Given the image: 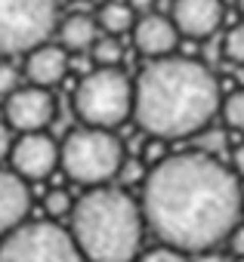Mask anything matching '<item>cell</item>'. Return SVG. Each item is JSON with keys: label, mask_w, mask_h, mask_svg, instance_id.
<instances>
[{"label": "cell", "mask_w": 244, "mask_h": 262, "mask_svg": "<svg viewBox=\"0 0 244 262\" xmlns=\"http://www.w3.org/2000/svg\"><path fill=\"white\" fill-rule=\"evenodd\" d=\"M139 204L155 237L186 253L213 250L244 219L238 173L201 148L152 164Z\"/></svg>", "instance_id": "1"}, {"label": "cell", "mask_w": 244, "mask_h": 262, "mask_svg": "<svg viewBox=\"0 0 244 262\" xmlns=\"http://www.w3.org/2000/svg\"><path fill=\"white\" fill-rule=\"evenodd\" d=\"M133 86L136 126L161 139H182L201 133L222 105L213 71L198 59L186 56L149 59Z\"/></svg>", "instance_id": "2"}, {"label": "cell", "mask_w": 244, "mask_h": 262, "mask_svg": "<svg viewBox=\"0 0 244 262\" xmlns=\"http://www.w3.org/2000/svg\"><path fill=\"white\" fill-rule=\"evenodd\" d=\"M149 222L124 188L93 185L71 210V234L87 262H136Z\"/></svg>", "instance_id": "3"}, {"label": "cell", "mask_w": 244, "mask_h": 262, "mask_svg": "<svg viewBox=\"0 0 244 262\" xmlns=\"http://www.w3.org/2000/svg\"><path fill=\"white\" fill-rule=\"evenodd\" d=\"M62 170L80 185H105L124 170V145L105 126H77L62 142Z\"/></svg>", "instance_id": "4"}, {"label": "cell", "mask_w": 244, "mask_h": 262, "mask_svg": "<svg viewBox=\"0 0 244 262\" xmlns=\"http://www.w3.org/2000/svg\"><path fill=\"white\" fill-rule=\"evenodd\" d=\"M133 80L120 71V65H96L74 90V114L90 126L114 129L133 117Z\"/></svg>", "instance_id": "5"}, {"label": "cell", "mask_w": 244, "mask_h": 262, "mask_svg": "<svg viewBox=\"0 0 244 262\" xmlns=\"http://www.w3.org/2000/svg\"><path fill=\"white\" fill-rule=\"evenodd\" d=\"M0 262H87V256L80 253L71 228L40 219L4 234Z\"/></svg>", "instance_id": "6"}, {"label": "cell", "mask_w": 244, "mask_h": 262, "mask_svg": "<svg viewBox=\"0 0 244 262\" xmlns=\"http://www.w3.org/2000/svg\"><path fill=\"white\" fill-rule=\"evenodd\" d=\"M56 0H0V56H25L47 43L56 25Z\"/></svg>", "instance_id": "7"}, {"label": "cell", "mask_w": 244, "mask_h": 262, "mask_svg": "<svg viewBox=\"0 0 244 262\" xmlns=\"http://www.w3.org/2000/svg\"><path fill=\"white\" fill-rule=\"evenodd\" d=\"M4 114L7 123L19 133H37V129H47L56 117V99L50 93V86H19L16 93L7 96L4 102Z\"/></svg>", "instance_id": "8"}, {"label": "cell", "mask_w": 244, "mask_h": 262, "mask_svg": "<svg viewBox=\"0 0 244 262\" xmlns=\"http://www.w3.org/2000/svg\"><path fill=\"white\" fill-rule=\"evenodd\" d=\"M10 161H13V170L19 176H25L28 182H40L56 167H62V145H56L44 129H37V133H22L13 142Z\"/></svg>", "instance_id": "9"}, {"label": "cell", "mask_w": 244, "mask_h": 262, "mask_svg": "<svg viewBox=\"0 0 244 262\" xmlns=\"http://www.w3.org/2000/svg\"><path fill=\"white\" fill-rule=\"evenodd\" d=\"M222 0H173L170 19L176 22L179 34L189 40H204L219 31L222 25Z\"/></svg>", "instance_id": "10"}, {"label": "cell", "mask_w": 244, "mask_h": 262, "mask_svg": "<svg viewBox=\"0 0 244 262\" xmlns=\"http://www.w3.org/2000/svg\"><path fill=\"white\" fill-rule=\"evenodd\" d=\"M179 28L170 16H161V13H143L136 28H133V43H136V53H143L146 59H164V56H173L176 53V43H179Z\"/></svg>", "instance_id": "11"}, {"label": "cell", "mask_w": 244, "mask_h": 262, "mask_svg": "<svg viewBox=\"0 0 244 262\" xmlns=\"http://www.w3.org/2000/svg\"><path fill=\"white\" fill-rule=\"evenodd\" d=\"M31 213V191L28 179L16 170H0V234H10L28 222Z\"/></svg>", "instance_id": "12"}, {"label": "cell", "mask_w": 244, "mask_h": 262, "mask_svg": "<svg viewBox=\"0 0 244 262\" xmlns=\"http://www.w3.org/2000/svg\"><path fill=\"white\" fill-rule=\"evenodd\" d=\"M68 74V50L62 43H40L25 53V77L37 86H53Z\"/></svg>", "instance_id": "13"}, {"label": "cell", "mask_w": 244, "mask_h": 262, "mask_svg": "<svg viewBox=\"0 0 244 262\" xmlns=\"http://www.w3.org/2000/svg\"><path fill=\"white\" fill-rule=\"evenodd\" d=\"M99 22L87 13H71L68 19L59 22L56 34H59V43L71 53H80V50H93L96 37H99Z\"/></svg>", "instance_id": "14"}, {"label": "cell", "mask_w": 244, "mask_h": 262, "mask_svg": "<svg viewBox=\"0 0 244 262\" xmlns=\"http://www.w3.org/2000/svg\"><path fill=\"white\" fill-rule=\"evenodd\" d=\"M96 22L105 34H124V31H133L136 22H139V13L130 7V0H111L105 4L99 13H96Z\"/></svg>", "instance_id": "15"}, {"label": "cell", "mask_w": 244, "mask_h": 262, "mask_svg": "<svg viewBox=\"0 0 244 262\" xmlns=\"http://www.w3.org/2000/svg\"><path fill=\"white\" fill-rule=\"evenodd\" d=\"M90 53H93V62H96V65H120L124 47H120L117 34H99Z\"/></svg>", "instance_id": "16"}, {"label": "cell", "mask_w": 244, "mask_h": 262, "mask_svg": "<svg viewBox=\"0 0 244 262\" xmlns=\"http://www.w3.org/2000/svg\"><path fill=\"white\" fill-rule=\"evenodd\" d=\"M219 114H222L229 129H244V90L229 93L219 105Z\"/></svg>", "instance_id": "17"}, {"label": "cell", "mask_w": 244, "mask_h": 262, "mask_svg": "<svg viewBox=\"0 0 244 262\" xmlns=\"http://www.w3.org/2000/svg\"><path fill=\"white\" fill-rule=\"evenodd\" d=\"M74 204H77V201L71 198L68 188H53V191H47V198H44V207H47V213H50L53 219H59V216H71Z\"/></svg>", "instance_id": "18"}, {"label": "cell", "mask_w": 244, "mask_h": 262, "mask_svg": "<svg viewBox=\"0 0 244 262\" xmlns=\"http://www.w3.org/2000/svg\"><path fill=\"white\" fill-rule=\"evenodd\" d=\"M222 53H226V59H229V62H235V65H244V19L226 31Z\"/></svg>", "instance_id": "19"}, {"label": "cell", "mask_w": 244, "mask_h": 262, "mask_svg": "<svg viewBox=\"0 0 244 262\" xmlns=\"http://www.w3.org/2000/svg\"><path fill=\"white\" fill-rule=\"evenodd\" d=\"M136 262H189V256H186V250H179V247L161 244V247L143 250V253L136 256Z\"/></svg>", "instance_id": "20"}, {"label": "cell", "mask_w": 244, "mask_h": 262, "mask_svg": "<svg viewBox=\"0 0 244 262\" xmlns=\"http://www.w3.org/2000/svg\"><path fill=\"white\" fill-rule=\"evenodd\" d=\"M22 83H19V71L10 65V62H0V96H10V93H16Z\"/></svg>", "instance_id": "21"}, {"label": "cell", "mask_w": 244, "mask_h": 262, "mask_svg": "<svg viewBox=\"0 0 244 262\" xmlns=\"http://www.w3.org/2000/svg\"><path fill=\"white\" fill-rule=\"evenodd\" d=\"M10 123H4V120H0V164H4V158H10V151H13V136H10Z\"/></svg>", "instance_id": "22"}, {"label": "cell", "mask_w": 244, "mask_h": 262, "mask_svg": "<svg viewBox=\"0 0 244 262\" xmlns=\"http://www.w3.org/2000/svg\"><path fill=\"white\" fill-rule=\"evenodd\" d=\"M229 250L235 253V256H244V219L235 225V231L229 234Z\"/></svg>", "instance_id": "23"}, {"label": "cell", "mask_w": 244, "mask_h": 262, "mask_svg": "<svg viewBox=\"0 0 244 262\" xmlns=\"http://www.w3.org/2000/svg\"><path fill=\"white\" fill-rule=\"evenodd\" d=\"M232 170H235V173L244 179V142H241V145L232 151Z\"/></svg>", "instance_id": "24"}, {"label": "cell", "mask_w": 244, "mask_h": 262, "mask_svg": "<svg viewBox=\"0 0 244 262\" xmlns=\"http://www.w3.org/2000/svg\"><path fill=\"white\" fill-rule=\"evenodd\" d=\"M130 7H133L136 13H152V7H155V0H130Z\"/></svg>", "instance_id": "25"}, {"label": "cell", "mask_w": 244, "mask_h": 262, "mask_svg": "<svg viewBox=\"0 0 244 262\" xmlns=\"http://www.w3.org/2000/svg\"><path fill=\"white\" fill-rule=\"evenodd\" d=\"M238 10H241V16H244V0H238Z\"/></svg>", "instance_id": "26"}, {"label": "cell", "mask_w": 244, "mask_h": 262, "mask_svg": "<svg viewBox=\"0 0 244 262\" xmlns=\"http://www.w3.org/2000/svg\"><path fill=\"white\" fill-rule=\"evenodd\" d=\"M235 262H244V256H235Z\"/></svg>", "instance_id": "27"}]
</instances>
